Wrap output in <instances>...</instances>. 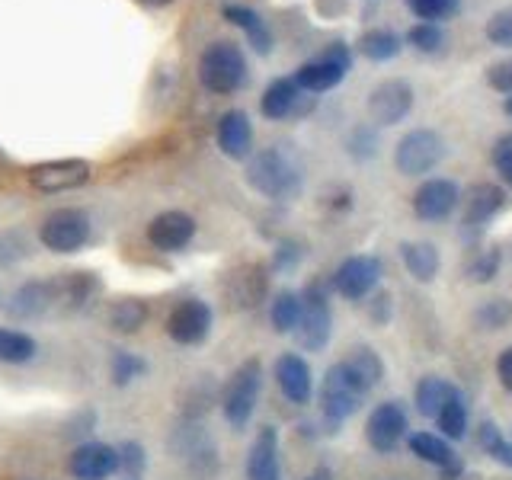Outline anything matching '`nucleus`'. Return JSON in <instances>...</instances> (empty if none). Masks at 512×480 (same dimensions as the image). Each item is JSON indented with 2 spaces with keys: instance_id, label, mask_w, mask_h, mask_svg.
<instances>
[{
  "instance_id": "f257e3e1",
  "label": "nucleus",
  "mask_w": 512,
  "mask_h": 480,
  "mask_svg": "<svg viewBox=\"0 0 512 480\" xmlns=\"http://www.w3.org/2000/svg\"><path fill=\"white\" fill-rule=\"evenodd\" d=\"M247 183L269 199H295L301 189V167L282 148L260 151L247 167Z\"/></svg>"
},
{
  "instance_id": "f03ea898",
  "label": "nucleus",
  "mask_w": 512,
  "mask_h": 480,
  "mask_svg": "<svg viewBox=\"0 0 512 480\" xmlns=\"http://www.w3.org/2000/svg\"><path fill=\"white\" fill-rule=\"evenodd\" d=\"M247 77H250V68L237 42H212L199 58V80H202V87L212 93H221V96L237 93L247 84Z\"/></svg>"
},
{
  "instance_id": "7ed1b4c3",
  "label": "nucleus",
  "mask_w": 512,
  "mask_h": 480,
  "mask_svg": "<svg viewBox=\"0 0 512 480\" xmlns=\"http://www.w3.org/2000/svg\"><path fill=\"white\" fill-rule=\"evenodd\" d=\"M352 68V52L343 42H330L317 58L304 61L295 71V84L304 93H327L336 84H343Z\"/></svg>"
},
{
  "instance_id": "20e7f679",
  "label": "nucleus",
  "mask_w": 512,
  "mask_h": 480,
  "mask_svg": "<svg viewBox=\"0 0 512 480\" xmlns=\"http://www.w3.org/2000/svg\"><path fill=\"white\" fill-rule=\"evenodd\" d=\"M445 157V141L432 128H413L404 138L397 141L394 164L404 176H423L432 173Z\"/></svg>"
},
{
  "instance_id": "39448f33",
  "label": "nucleus",
  "mask_w": 512,
  "mask_h": 480,
  "mask_svg": "<svg viewBox=\"0 0 512 480\" xmlns=\"http://www.w3.org/2000/svg\"><path fill=\"white\" fill-rule=\"evenodd\" d=\"M263 388V368L256 359L244 362L231 375L228 388H224V416L234 429H244L250 423V416L256 410V400H260Z\"/></svg>"
},
{
  "instance_id": "423d86ee",
  "label": "nucleus",
  "mask_w": 512,
  "mask_h": 480,
  "mask_svg": "<svg viewBox=\"0 0 512 480\" xmlns=\"http://www.w3.org/2000/svg\"><path fill=\"white\" fill-rule=\"evenodd\" d=\"M365 394H368L365 384L349 372L346 362H340L330 368L324 384H320V410H324L330 420L340 423L362 407Z\"/></svg>"
},
{
  "instance_id": "0eeeda50",
  "label": "nucleus",
  "mask_w": 512,
  "mask_h": 480,
  "mask_svg": "<svg viewBox=\"0 0 512 480\" xmlns=\"http://www.w3.org/2000/svg\"><path fill=\"white\" fill-rule=\"evenodd\" d=\"M39 240L52 253H77L90 240V215L80 208H58L42 221Z\"/></svg>"
},
{
  "instance_id": "6e6552de",
  "label": "nucleus",
  "mask_w": 512,
  "mask_h": 480,
  "mask_svg": "<svg viewBox=\"0 0 512 480\" xmlns=\"http://www.w3.org/2000/svg\"><path fill=\"white\" fill-rule=\"evenodd\" d=\"M90 164L80 157H64V160H45V164H36L29 167V186L39 189V192H48V196H55V192H68V189H77L90 180Z\"/></svg>"
},
{
  "instance_id": "1a4fd4ad",
  "label": "nucleus",
  "mask_w": 512,
  "mask_h": 480,
  "mask_svg": "<svg viewBox=\"0 0 512 480\" xmlns=\"http://www.w3.org/2000/svg\"><path fill=\"white\" fill-rule=\"evenodd\" d=\"M208 330H212V308L199 298H186L180 301L167 317V333L170 340H176L180 346H196L202 343Z\"/></svg>"
},
{
  "instance_id": "9d476101",
  "label": "nucleus",
  "mask_w": 512,
  "mask_h": 480,
  "mask_svg": "<svg viewBox=\"0 0 512 480\" xmlns=\"http://www.w3.org/2000/svg\"><path fill=\"white\" fill-rule=\"evenodd\" d=\"M413 109V87L407 80H384L368 96V116L375 125H397Z\"/></svg>"
},
{
  "instance_id": "9b49d317",
  "label": "nucleus",
  "mask_w": 512,
  "mask_h": 480,
  "mask_svg": "<svg viewBox=\"0 0 512 480\" xmlns=\"http://www.w3.org/2000/svg\"><path fill=\"white\" fill-rule=\"evenodd\" d=\"M381 279V263L378 256H349V260L336 269L333 288L349 301H362L375 292V285Z\"/></svg>"
},
{
  "instance_id": "f8f14e48",
  "label": "nucleus",
  "mask_w": 512,
  "mask_h": 480,
  "mask_svg": "<svg viewBox=\"0 0 512 480\" xmlns=\"http://www.w3.org/2000/svg\"><path fill=\"white\" fill-rule=\"evenodd\" d=\"M311 106H314V100H311V96H304V90L295 84V77L272 80V84L266 87V93H263V100H260L263 116L272 119V122L304 116Z\"/></svg>"
},
{
  "instance_id": "ddd939ff",
  "label": "nucleus",
  "mask_w": 512,
  "mask_h": 480,
  "mask_svg": "<svg viewBox=\"0 0 512 480\" xmlns=\"http://www.w3.org/2000/svg\"><path fill=\"white\" fill-rule=\"evenodd\" d=\"M407 436V413L400 410V404H378L365 423V439L375 452L388 455L397 448V442Z\"/></svg>"
},
{
  "instance_id": "4468645a",
  "label": "nucleus",
  "mask_w": 512,
  "mask_h": 480,
  "mask_svg": "<svg viewBox=\"0 0 512 480\" xmlns=\"http://www.w3.org/2000/svg\"><path fill=\"white\" fill-rule=\"evenodd\" d=\"M461 202V192L452 180L445 176H436V180H426L420 189L413 192V212L416 218L423 221H442L448 218L458 208Z\"/></svg>"
},
{
  "instance_id": "2eb2a0df",
  "label": "nucleus",
  "mask_w": 512,
  "mask_h": 480,
  "mask_svg": "<svg viewBox=\"0 0 512 480\" xmlns=\"http://www.w3.org/2000/svg\"><path fill=\"white\" fill-rule=\"evenodd\" d=\"M119 448L106 442H87L77 445L71 455V474L77 480H106L119 471Z\"/></svg>"
},
{
  "instance_id": "dca6fc26",
  "label": "nucleus",
  "mask_w": 512,
  "mask_h": 480,
  "mask_svg": "<svg viewBox=\"0 0 512 480\" xmlns=\"http://www.w3.org/2000/svg\"><path fill=\"white\" fill-rule=\"evenodd\" d=\"M196 237V218L186 212H160L148 224V240L164 253H180Z\"/></svg>"
},
{
  "instance_id": "f3484780",
  "label": "nucleus",
  "mask_w": 512,
  "mask_h": 480,
  "mask_svg": "<svg viewBox=\"0 0 512 480\" xmlns=\"http://www.w3.org/2000/svg\"><path fill=\"white\" fill-rule=\"evenodd\" d=\"M218 148L224 157L231 160H244L253 148V125L247 119V112L231 109L224 112L221 122H218Z\"/></svg>"
},
{
  "instance_id": "a211bd4d",
  "label": "nucleus",
  "mask_w": 512,
  "mask_h": 480,
  "mask_svg": "<svg viewBox=\"0 0 512 480\" xmlns=\"http://www.w3.org/2000/svg\"><path fill=\"white\" fill-rule=\"evenodd\" d=\"M276 381L292 404H308L311 400V368L295 352H285L276 362Z\"/></svg>"
},
{
  "instance_id": "6ab92c4d",
  "label": "nucleus",
  "mask_w": 512,
  "mask_h": 480,
  "mask_svg": "<svg viewBox=\"0 0 512 480\" xmlns=\"http://www.w3.org/2000/svg\"><path fill=\"white\" fill-rule=\"evenodd\" d=\"M250 480H279V436L272 426H263L247 458Z\"/></svg>"
},
{
  "instance_id": "aec40b11",
  "label": "nucleus",
  "mask_w": 512,
  "mask_h": 480,
  "mask_svg": "<svg viewBox=\"0 0 512 480\" xmlns=\"http://www.w3.org/2000/svg\"><path fill=\"white\" fill-rule=\"evenodd\" d=\"M298 340L301 346L308 349H324L327 340H330V308L324 295H314L311 292V304L304 308V317L298 324Z\"/></svg>"
},
{
  "instance_id": "412c9836",
  "label": "nucleus",
  "mask_w": 512,
  "mask_h": 480,
  "mask_svg": "<svg viewBox=\"0 0 512 480\" xmlns=\"http://www.w3.org/2000/svg\"><path fill=\"white\" fill-rule=\"evenodd\" d=\"M506 192L493 183H477L468 189V199H464V224H484L503 208Z\"/></svg>"
},
{
  "instance_id": "4be33fe9",
  "label": "nucleus",
  "mask_w": 512,
  "mask_h": 480,
  "mask_svg": "<svg viewBox=\"0 0 512 480\" xmlns=\"http://www.w3.org/2000/svg\"><path fill=\"white\" fill-rule=\"evenodd\" d=\"M224 20L244 29V32H247V39H250V45H253L260 55H269V52H272V29L266 26V20H263L260 13H253L250 7L228 4V7H224Z\"/></svg>"
},
{
  "instance_id": "5701e85b",
  "label": "nucleus",
  "mask_w": 512,
  "mask_h": 480,
  "mask_svg": "<svg viewBox=\"0 0 512 480\" xmlns=\"http://www.w3.org/2000/svg\"><path fill=\"white\" fill-rule=\"evenodd\" d=\"M400 256H404V266L413 279L420 282H432L439 272V250L429 244V240H410V244L400 247Z\"/></svg>"
},
{
  "instance_id": "b1692460",
  "label": "nucleus",
  "mask_w": 512,
  "mask_h": 480,
  "mask_svg": "<svg viewBox=\"0 0 512 480\" xmlns=\"http://www.w3.org/2000/svg\"><path fill=\"white\" fill-rule=\"evenodd\" d=\"M55 295H58V288H55V285H48V282H29L26 288H20V292L13 295L10 311H13L16 317H36V314H45V311L55 304Z\"/></svg>"
},
{
  "instance_id": "393cba45",
  "label": "nucleus",
  "mask_w": 512,
  "mask_h": 480,
  "mask_svg": "<svg viewBox=\"0 0 512 480\" xmlns=\"http://www.w3.org/2000/svg\"><path fill=\"white\" fill-rule=\"evenodd\" d=\"M410 452L416 458L429 461V464H439V468L455 464V448L448 445L445 436H432V432H413V436H410Z\"/></svg>"
},
{
  "instance_id": "a878e982",
  "label": "nucleus",
  "mask_w": 512,
  "mask_h": 480,
  "mask_svg": "<svg viewBox=\"0 0 512 480\" xmlns=\"http://www.w3.org/2000/svg\"><path fill=\"white\" fill-rule=\"evenodd\" d=\"M400 48H404V42L391 29H368L359 36V52L368 61H391L400 55Z\"/></svg>"
},
{
  "instance_id": "bb28decb",
  "label": "nucleus",
  "mask_w": 512,
  "mask_h": 480,
  "mask_svg": "<svg viewBox=\"0 0 512 480\" xmlns=\"http://www.w3.org/2000/svg\"><path fill=\"white\" fill-rule=\"evenodd\" d=\"M455 391L458 388H452V384L442 381V378H423L420 384H416V410L436 420L439 410L448 404V397H452Z\"/></svg>"
},
{
  "instance_id": "cd10ccee",
  "label": "nucleus",
  "mask_w": 512,
  "mask_h": 480,
  "mask_svg": "<svg viewBox=\"0 0 512 480\" xmlns=\"http://www.w3.org/2000/svg\"><path fill=\"white\" fill-rule=\"evenodd\" d=\"M32 359H36V340H32L29 333L0 327V362L23 365V362H32Z\"/></svg>"
},
{
  "instance_id": "c85d7f7f",
  "label": "nucleus",
  "mask_w": 512,
  "mask_h": 480,
  "mask_svg": "<svg viewBox=\"0 0 512 480\" xmlns=\"http://www.w3.org/2000/svg\"><path fill=\"white\" fill-rule=\"evenodd\" d=\"M301 317H304V301H301V295H295V292L276 295V301H272V311H269L272 327H276L279 333L298 330Z\"/></svg>"
},
{
  "instance_id": "c756f323",
  "label": "nucleus",
  "mask_w": 512,
  "mask_h": 480,
  "mask_svg": "<svg viewBox=\"0 0 512 480\" xmlns=\"http://www.w3.org/2000/svg\"><path fill=\"white\" fill-rule=\"evenodd\" d=\"M346 368L365 384L368 391H372L375 384L381 381V375H384V365H381V359H378V352H375V349H368V346L352 349V356L346 359Z\"/></svg>"
},
{
  "instance_id": "7c9ffc66",
  "label": "nucleus",
  "mask_w": 512,
  "mask_h": 480,
  "mask_svg": "<svg viewBox=\"0 0 512 480\" xmlns=\"http://www.w3.org/2000/svg\"><path fill=\"white\" fill-rule=\"evenodd\" d=\"M144 320H148V308H144V301H138V298H122L109 308V324L119 333L141 330Z\"/></svg>"
},
{
  "instance_id": "2f4dec72",
  "label": "nucleus",
  "mask_w": 512,
  "mask_h": 480,
  "mask_svg": "<svg viewBox=\"0 0 512 480\" xmlns=\"http://www.w3.org/2000/svg\"><path fill=\"white\" fill-rule=\"evenodd\" d=\"M436 423H439L445 439H461L464 432H468V407H464V400H461L458 391L448 397V404L439 410Z\"/></svg>"
},
{
  "instance_id": "473e14b6",
  "label": "nucleus",
  "mask_w": 512,
  "mask_h": 480,
  "mask_svg": "<svg viewBox=\"0 0 512 480\" xmlns=\"http://www.w3.org/2000/svg\"><path fill=\"white\" fill-rule=\"evenodd\" d=\"M407 45L423 55H439L445 52V29L439 23H416L407 32Z\"/></svg>"
},
{
  "instance_id": "72a5a7b5",
  "label": "nucleus",
  "mask_w": 512,
  "mask_h": 480,
  "mask_svg": "<svg viewBox=\"0 0 512 480\" xmlns=\"http://www.w3.org/2000/svg\"><path fill=\"white\" fill-rule=\"evenodd\" d=\"M461 0H407V10L423 23H439V20H452L458 13Z\"/></svg>"
},
{
  "instance_id": "f704fd0d",
  "label": "nucleus",
  "mask_w": 512,
  "mask_h": 480,
  "mask_svg": "<svg viewBox=\"0 0 512 480\" xmlns=\"http://www.w3.org/2000/svg\"><path fill=\"white\" fill-rule=\"evenodd\" d=\"M477 442H480V448H484L487 455H493L500 464L512 468V442H506L500 436V426H496V423H484V426H480Z\"/></svg>"
},
{
  "instance_id": "c9c22d12",
  "label": "nucleus",
  "mask_w": 512,
  "mask_h": 480,
  "mask_svg": "<svg viewBox=\"0 0 512 480\" xmlns=\"http://www.w3.org/2000/svg\"><path fill=\"white\" fill-rule=\"evenodd\" d=\"M487 39L490 45L496 48H512V7H503V10H496L490 20H487Z\"/></svg>"
},
{
  "instance_id": "e433bc0d",
  "label": "nucleus",
  "mask_w": 512,
  "mask_h": 480,
  "mask_svg": "<svg viewBox=\"0 0 512 480\" xmlns=\"http://www.w3.org/2000/svg\"><path fill=\"white\" fill-rule=\"evenodd\" d=\"M141 372H144V362L132 356V352H116V356H112V381H116L119 388L128 381H135Z\"/></svg>"
},
{
  "instance_id": "4c0bfd02",
  "label": "nucleus",
  "mask_w": 512,
  "mask_h": 480,
  "mask_svg": "<svg viewBox=\"0 0 512 480\" xmlns=\"http://www.w3.org/2000/svg\"><path fill=\"white\" fill-rule=\"evenodd\" d=\"M509 314H512L509 301H506V298H493V301H487L484 308L477 311V320H480V327H493V330H500V327H506Z\"/></svg>"
},
{
  "instance_id": "58836bf2",
  "label": "nucleus",
  "mask_w": 512,
  "mask_h": 480,
  "mask_svg": "<svg viewBox=\"0 0 512 480\" xmlns=\"http://www.w3.org/2000/svg\"><path fill=\"white\" fill-rule=\"evenodd\" d=\"M493 167L512 186V135H503L493 144Z\"/></svg>"
},
{
  "instance_id": "ea45409f",
  "label": "nucleus",
  "mask_w": 512,
  "mask_h": 480,
  "mask_svg": "<svg viewBox=\"0 0 512 480\" xmlns=\"http://www.w3.org/2000/svg\"><path fill=\"white\" fill-rule=\"evenodd\" d=\"M487 84L493 90H500L506 96H512V58H503L487 68Z\"/></svg>"
},
{
  "instance_id": "a19ab883",
  "label": "nucleus",
  "mask_w": 512,
  "mask_h": 480,
  "mask_svg": "<svg viewBox=\"0 0 512 480\" xmlns=\"http://www.w3.org/2000/svg\"><path fill=\"white\" fill-rule=\"evenodd\" d=\"M496 269H500V250H487V253L477 256L468 272H471L474 282H487V279L496 276Z\"/></svg>"
},
{
  "instance_id": "79ce46f5",
  "label": "nucleus",
  "mask_w": 512,
  "mask_h": 480,
  "mask_svg": "<svg viewBox=\"0 0 512 480\" xmlns=\"http://www.w3.org/2000/svg\"><path fill=\"white\" fill-rule=\"evenodd\" d=\"M119 468L128 474V477H138L141 474V468H144V448L141 445H135V442H128V445H122L119 448Z\"/></svg>"
},
{
  "instance_id": "37998d69",
  "label": "nucleus",
  "mask_w": 512,
  "mask_h": 480,
  "mask_svg": "<svg viewBox=\"0 0 512 480\" xmlns=\"http://www.w3.org/2000/svg\"><path fill=\"white\" fill-rule=\"evenodd\" d=\"M496 375H500V384L512 394V346L500 352V359H496Z\"/></svg>"
},
{
  "instance_id": "c03bdc74",
  "label": "nucleus",
  "mask_w": 512,
  "mask_h": 480,
  "mask_svg": "<svg viewBox=\"0 0 512 480\" xmlns=\"http://www.w3.org/2000/svg\"><path fill=\"white\" fill-rule=\"evenodd\" d=\"M138 4H144V7H167V4H173V0H138Z\"/></svg>"
},
{
  "instance_id": "a18cd8bd",
  "label": "nucleus",
  "mask_w": 512,
  "mask_h": 480,
  "mask_svg": "<svg viewBox=\"0 0 512 480\" xmlns=\"http://www.w3.org/2000/svg\"><path fill=\"white\" fill-rule=\"evenodd\" d=\"M308 480H330V471H324V468H320V471H314Z\"/></svg>"
},
{
  "instance_id": "49530a36",
  "label": "nucleus",
  "mask_w": 512,
  "mask_h": 480,
  "mask_svg": "<svg viewBox=\"0 0 512 480\" xmlns=\"http://www.w3.org/2000/svg\"><path fill=\"white\" fill-rule=\"evenodd\" d=\"M503 109H506V116L512 119V96H506V106Z\"/></svg>"
}]
</instances>
